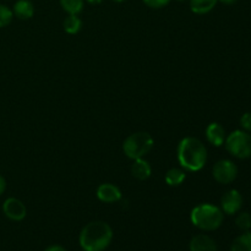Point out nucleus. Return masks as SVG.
<instances>
[{"label":"nucleus","instance_id":"obj_15","mask_svg":"<svg viewBox=\"0 0 251 251\" xmlns=\"http://www.w3.org/2000/svg\"><path fill=\"white\" fill-rule=\"evenodd\" d=\"M185 179V171L181 168H172L166 174V183L169 186H180Z\"/></svg>","mask_w":251,"mask_h":251},{"label":"nucleus","instance_id":"obj_24","mask_svg":"<svg viewBox=\"0 0 251 251\" xmlns=\"http://www.w3.org/2000/svg\"><path fill=\"white\" fill-rule=\"evenodd\" d=\"M5 189H6V181H5V179L0 176V196L4 194Z\"/></svg>","mask_w":251,"mask_h":251},{"label":"nucleus","instance_id":"obj_10","mask_svg":"<svg viewBox=\"0 0 251 251\" xmlns=\"http://www.w3.org/2000/svg\"><path fill=\"white\" fill-rule=\"evenodd\" d=\"M206 139L213 146H222L226 141L225 127L220 123H211V124H208V126L206 127Z\"/></svg>","mask_w":251,"mask_h":251},{"label":"nucleus","instance_id":"obj_2","mask_svg":"<svg viewBox=\"0 0 251 251\" xmlns=\"http://www.w3.org/2000/svg\"><path fill=\"white\" fill-rule=\"evenodd\" d=\"M113 239V230L103 221L87 223L80 233V247L83 251H104Z\"/></svg>","mask_w":251,"mask_h":251},{"label":"nucleus","instance_id":"obj_17","mask_svg":"<svg viewBox=\"0 0 251 251\" xmlns=\"http://www.w3.org/2000/svg\"><path fill=\"white\" fill-rule=\"evenodd\" d=\"M64 31L69 34H76L81 31L82 28V21L77 15H69L65 20H64Z\"/></svg>","mask_w":251,"mask_h":251},{"label":"nucleus","instance_id":"obj_14","mask_svg":"<svg viewBox=\"0 0 251 251\" xmlns=\"http://www.w3.org/2000/svg\"><path fill=\"white\" fill-rule=\"evenodd\" d=\"M218 0H190V10L194 14L203 15L212 11Z\"/></svg>","mask_w":251,"mask_h":251},{"label":"nucleus","instance_id":"obj_6","mask_svg":"<svg viewBox=\"0 0 251 251\" xmlns=\"http://www.w3.org/2000/svg\"><path fill=\"white\" fill-rule=\"evenodd\" d=\"M212 176L220 184H230L237 179L238 167L229 159H221L213 166Z\"/></svg>","mask_w":251,"mask_h":251},{"label":"nucleus","instance_id":"obj_12","mask_svg":"<svg viewBox=\"0 0 251 251\" xmlns=\"http://www.w3.org/2000/svg\"><path fill=\"white\" fill-rule=\"evenodd\" d=\"M131 174L137 180H146L152 174L151 164L144 158L135 159L134 164L131 166Z\"/></svg>","mask_w":251,"mask_h":251},{"label":"nucleus","instance_id":"obj_9","mask_svg":"<svg viewBox=\"0 0 251 251\" xmlns=\"http://www.w3.org/2000/svg\"><path fill=\"white\" fill-rule=\"evenodd\" d=\"M96 195H97L98 200L102 201V202L114 203L122 199V191L114 184L104 183L98 186Z\"/></svg>","mask_w":251,"mask_h":251},{"label":"nucleus","instance_id":"obj_27","mask_svg":"<svg viewBox=\"0 0 251 251\" xmlns=\"http://www.w3.org/2000/svg\"><path fill=\"white\" fill-rule=\"evenodd\" d=\"M113 1H115V2H123V1H125V0H113Z\"/></svg>","mask_w":251,"mask_h":251},{"label":"nucleus","instance_id":"obj_19","mask_svg":"<svg viewBox=\"0 0 251 251\" xmlns=\"http://www.w3.org/2000/svg\"><path fill=\"white\" fill-rule=\"evenodd\" d=\"M235 225L243 232H248L251 229V215L249 212H242L238 215L235 220Z\"/></svg>","mask_w":251,"mask_h":251},{"label":"nucleus","instance_id":"obj_1","mask_svg":"<svg viewBox=\"0 0 251 251\" xmlns=\"http://www.w3.org/2000/svg\"><path fill=\"white\" fill-rule=\"evenodd\" d=\"M178 162L184 171L199 172L207 162V149L196 137H184L176 150Z\"/></svg>","mask_w":251,"mask_h":251},{"label":"nucleus","instance_id":"obj_28","mask_svg":"<svg viewBox=\"0 0 251 251\" xmlns=\"http://www.w3.org/2000/svg\"><path fill=\"white\" fill-rule=\"evenodd\" d=\"M179 1H184V0H179Z\"/></svg>","mask_w":251,"mask_h":251},{"label":"nucleus","instance_id":"obj_26","mask_svg":"<svg viewBox=\"0 0 251 251\" xmlns=\"http://www.w3.org/2000/svg\"><path fill=\"white\" fill-rule=\"evenodd\" d=\"M86 1L90 2V4H92V5H97V4H100L103 0H86Z\"/></svg>","mask_w":251,"mask_h":251},{"label":"nucleus","instance_id":"obj_3","mask_svg":"<svg viewBox=\"0 0 251 251\" xmlns=\"http://www.w3.org/2000/svg\"><path fill=\"white\" fill-rule=\"evenodd\" d=\"M223 211L211 203H200L191 210L190 220L195 227L202 230H216L223 223Z\"/></svg>","mask_w":251,"mask_h":251},{"label":"nucleus","instance_id":"obj_21","mask_svg":"<svg viewBox=\"0 0 251 251\" xmlns=\"http://www.w3.org/2000/svg\"><path fill=\"white\" fill-rule=\"evenodd\" d=\"M144 2L149 7H152V9H161V7L168 5L171 0H144Z\"/></svg>","mask_w":251,"mask_h":251},{"label":"nucleus","instance_id":"obj_5","mask_svg":"<svg viewBox=\"0 0 251 251\" xmlns=\"http://www.w3.org/2000/svg\"><path fill=\"white\" fill-rule=\"evenodd\" d=\"M226 149L239 159L251 157V135L244 130H235L226 137Z\"/></svg>","mask_w":251,"mask_h":251},{"label":"nucleus","instance_id":"obj_23","mask_svg":"<svg viewBox=\"0 0 251 251\" xmlns=\"http://www.w3.org/2000/svg\"><path fill=\"white\" fill-rule=\"evenodd\" d=\"M44 251H66V249L61 247V245H51V247L47 248Z\"/></svg>","mask_w":251,"mask_h":251},{"label":"nucleus","instance_id":"obj_4","mask_svg":"<svg viewBox=\"0 0 251 251\" xmlns=\"http://www.w3.org/2000/svg\"><path fill=\"white\" fill-rule=\"evenodd\" d=\"M153 137L145 131L134 132L125 139L123 144V151L130 159L144 158L153 149Z\"/></svg>","mask_w":251,"mask_h":251},{"label":"nucleus","instance_id":"obj_25","mask_svg":"<svg viewBox=\"0 0 251 251\" xmlns=\"http://www.w3.org/2000/svg\"><path fill=\"white\" fill-rule=\"evenodd\" d=\"M218 1H221L225 5H232L234 4V2H237V0H218Z\"/></svg>","mask_w":251,"mask_h":251},{"label":"nucleus","instance_id":"obj_20","mask_svg":"<svg viewBox=\"0 0 251 251\" xmlns=\"http://www.w3.org/2000/svg\"><path fill=\"white\" fill-rule=\"evenodd\" d=\"M12 16H14L12 10L9 9L7 6H5V5L0 4V28L7 26V25L11 22Z\"/></svg>","mask_w":251,"mask_h":251},{"label":"nucleus","instance_id":"obj_18","mask_svg":"<svg viewBox=\"0 0 251 251\" xmlns=\"http://www.w3.org/2000/svg\"><path fill=\"white\" fill-rule=\"evenodd\" d=\"M60 5L69 15H78L83 10L85 0H60Z\"/></svg>","mask_w":251,"mask_h":251},{"label":"nucleus","instance_id":"obj_22","mask_svg":"<svg viewBox=\"0 0 251 251\" xmlns=\"http://www.w3.org/2000/svg\"><path fill=\"white\" fill-rule=\"evenodd\" d=\"M240 125H242L243 130L247 132L251 131V113H245L240 118Z\"/></svg>","mask_w":251,"mask_h":251},{"label":"nucleus","instance_id":"obj_11","mask_svg":"<svg viewBox=\"0 0 251 251\" xmlns=\"http://www.w3.org/2000/svg\"><path fill=\"white\" fill-rule=\"evenodd\" d=\"M190 251H217V244L206 234L195 235L189 244Z\"/></svg>","mask_w":251,"mask_h":251},{"label":"nucleus","instance_id":"obj_8","mask_svg":"<svg viewBox=\"0 0 251 251\" xmlns=\"http://www.w3.org/2000/svg\"><path fill=\"white\" fill-rule=\"evenodd\" d=\"M243 206V196L235 189L227 191L221 199V210L227 215H235Z\"/></svg>","mask_w":251,"mask_h":251},{"label":"nucleus","instance_id":"obj_13","mask_svg":"<svg viewBox=\"0 0 251 251\" xmlns=\"http://www.w3.org/2000/svg\"><path fill=\"white\" fill-rule=\"evenodd\" d=\"M12 12L20 20H29L34 15V6L29 0H17Z\"/></svg>","mask_w":251,"mask_h":251},{"label":"nucleus","instance_id":"obj_16","mask_svg":"<svg viewBox=\"0 0 251 251\" xmlns=\"http://www.w3.org/2000/svg\"><path fill=\"white\" fill-rule=\"evenodd\" d=\"M230 251H251V232H244L242 235L235 238L232 243Z\"/></svg>","mask_w":251,"mask_h":251},{"label":"nucleus","instance_id":"obj_7","mask_svg":"<svg viewBox=\"0 0 251 251\" xmlns=\"http://www.w3.org/2000/svg\"><path fill=\"white\" fill-rule=\"evenodd\" d=\"M2 212L9 220L11 221H22L27 215V208L21 200L16 198H9L5 200L2 205Z\"/></svg>","mask_w":251,"mask_h":251}]
</instances>
